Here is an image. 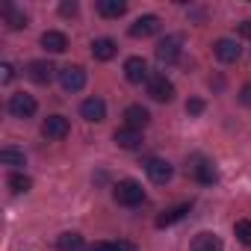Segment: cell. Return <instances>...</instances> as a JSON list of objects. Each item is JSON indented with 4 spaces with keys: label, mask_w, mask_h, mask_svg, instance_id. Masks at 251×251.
I'll return each mask as SVG.
<instances>
[{
    "label": "cell",
    "mask_w": 251,
    "mask_h": 251,
    "mask_svg": "<svg viewBox=\"0 0 251 251\" xmlns=\"http://www.w3.org/2000/svg\"><path fill=\"white\" fill-rule=\"evenodd\" d=\"M98 12L103 18H121L127 12V3H124V0H98Z\"/></svg>",
    "instance_id": "obj_19"
},
{
    "label": "cell",
    "mask_w": 251,
    "mask_h": 251,
    "mask_svg": "<svg viewBox=\"0 0 251 251\" xmlns=\"http://www.w3.org/2000/svg\"><path fill=\"white\" fill-rule=\"evenodd\" d=\"M80 115H83L86 121L98 124V121H103V118H106V103H103L100 98H86V100L80 103Z\"/></svg>",
    "instance_id": "obj_14"
},
{
    "label": "cell",
    "mask_w": 251,
    "mask_h": 251,
    "mask_svg": "<svg viewBox=\"0 0 251 251\" xmlns=\"http://www.w3.org/2000/svg\"><path fill=\"white\" fill-rule=\"evenodd\" d=\"M59 86H62L65 92H80V89L86 86V71H83V65H65V68H59Z\"/></svg>",
    "instance_id": "obj_6"
},
{
    "label": "cell",
    "mask_w": 251,
    "mask_h": 251,
    "mask_svg": "<svg viewBox=\"0 0 251 251\" xmlns=\"http://www.w3.org/2000/svg\"><path fill=\"white\" fill-rule=\"evenodd\" d=\"M192 251H225V245L216 233H198L192 239Z\"/></svg>",
    "instance_id": "obj_18"
},
{
    "label": "cell",
    "mask_w": 251,
    "mask_h": 251,
    "mask_svg": "<svg viewBox=\"0 0 251 251\" xmlns=\"http://www.w3.org/2000/svg\"><path fill=\"white\" fill-rule=\"evenodd\" d=\"M148 121H151V112L139 103L127 106L124 109V127H133V130H145L148 127Z\"/></svg>",
    "instance_id": "obj_11"
},
{
    "label": "cell",
    "mask_w": 251,
    "mask_h": 251,
    "mask_svg": "<svg viewBox=\"0 0 251 251\" xmlns=\"http://www.w3.org/2000/svg\"><path fill=\"white\" fill-rule=\"evenodd\" d=\"M186 112H189V115H201V112H204V100H201V98L186 100Z\"/></svg>",
    "instance_id": "obj_26"
},
{
    "label": "cell",
    "mask_w": 251,
    "mask_h": 251,
    "mask_svg": "<svg viewBox=\"0 0 251 251\" xmlns=\"http://www.w3.org/2000/svg\"><path fill=\"white\" fill-rule=\"evenodd\" d=\"M115 53H118V45H115L112 39H95V42H92V56H95L98 62H109Z\"/></svg>",
    "instance_id": "obj_17"
},
{
    "label": "cell",
    "mask_w": 251,
    "mask_h": 251,
    "mask_svg": "<svg viewBox=\"0 0 251 251\" xmlns=\"http://www.w3.org/2000/svg\"><path fill=\"white\" fill-rule=\"evenodd\" d=\"M189 213V204H177V207H172V210H166L160 219H157V227H169V225H175V222H180L183 216Z\"/></svg>",
    "instance_id": "obj_21"
},
{
    "label": "cell",
    "mask_w": 251,
    "mask_h": 251,
    "mask_svg": "<svg viewBox=\"0 0 251 251\" xmlns=\"http://www.w3.org/2000/svg\"><path fill=\"white\" fill-rule=\"evenodd\" d=\"M68 133H71V124H68L65 115H48V118L42 121V136L50 139V142H59V139H65Z\"/></svg>",
    "instance_id": "obj_2"
},
{
    "label": "cell",
    "mask_w": 251,
    "mask_h": 251,
    "mask_svg": "<svg viewBox=\"0 0 251 251\" xmlns=\"http://www.w3.org/2000/svg\"><path fill=\"white\" fill-rule=\"evenodd\" d=\"M239 36H242V39H251V21H242V24H239Z\"/></svg>",
    "instance_id": "obj_32"
},
{
    "label": "cell",
    "mask_w": 251,
    "mask_h": 251,
    "mask_svg": "<svg viewBox=\"0 0 251 251\" xmlns=\"http://www.w3.org/2000/svg\"><path fill=\"white\" fill-rule=\"evenodd\" d=\"M53 65L48 62V59H36V62H30L27 65V77L33 80V83H39V86H48L50 80H53Z\"/></svg>",
    "instance_id": "obj_13"
},
{
    "label": "cell",
    "mask_w": 251,
    "mask_h": 251,
    "mask_svg": "<svg viewBox=\"0 0 251 251\" xmlns=\"http://www.w3.org/2000/svg\"><path fill=\"white\" fill-rule=\"evenodd\" d=\"M3 18H6V24H9L12 30H21V27H27V15H24V12H18L12 3H3Z\"/></svg>",
    "instance_id": "obj_23"
},
{
    "label": "cell",
    "mask_w": 251,
    "mask_h": 251,
    "mask_svg": "<svg viewBox=\"0 0 251 251\" xmlns=\"http://www.w3.org/2000/svg\"><path fill=\"white\" fill-rule=\"evenodd\" d=\"M83 248H86V245H83V236L74 233V230L56 236V251H83Z\"/></svg>",
    "instance_id": "obj_20"
},
{
    "label": "cell",
    "mask_w": 251,
    "mask_h": 251,
    "mask_svg": "<svg viewBox=\"0 0 251 251\" xmlns=\"http://www.w3.org/2000/svg\"><path fill=\"white\" fill-rule=\"evenodd\" d=\"M9 189H12L15 195H21V192H30V189H33V180H30L27 175L15 172V175H9Z\"/></svg>",
    "instance_id": "obj_24"
},
{
    "label": "cell",
    "mask_w": 251,
    "mask_h": 251,
    "mask_svg": "<svg viewBox=\"0 0 251 251\" xmlns=\"http://www.w3.org/2000/svg\"><path fill=\"white\" fill-rule=\"evenodd\" d=\"M12 77H15V68L9 62H3V65H0V83H9Z\"/></svg>",
    "instance_id": "obj_27"
},
{
    "label": "cell",
    "mask_w": 251,
    "mask_h": 251,
    "mask_svg": "<svg viewBox=\"0 0 251 251\" xmlns=\"http://www.w3.org/2000/svg\"><path fill=\"white\" fill-rule=\"evenodd\" d=\"M127 33H130L133 39H148V36L160 33V18H157V15H139V18L130 24Z\"/></svg>",
    "instance_id": "obj_8"
},
{
    "label": "cell",
    "mask_w": 251,
    "mask_h": 251,
    "mask_svg": "<svg viewBox=\"0 0 251 251\" xmlns=\"http://www.w3.org/2000/svg\"><path fill=\"white\" fill-rule=\"evenodd\" d=\"M115 251H136V245L127 242V239H118V242H115Z\"/></svg>",
    "instance_id": "obj_31"
},
{
    "label": "cell",
    "mask_w": 251,
    "mask_h": 251,
    "mask_svg": "<svg viewBox=\"0 0 251 251\" xmlns=\"http://www.w3.org/2000/svg\"><path fill=\"white\" fill-rule=\"evenodd\" d=\"M233 233H236V239H239V242L251 245V222H248V219H239V222L233 225Z\"/></svg>",
    "instance_id": "obj_25"
},
{
    "label": "cell",
    "mask_w": 251,
    "mask_h": 251,
    "mask_svg": "<svg viewBox=\"0 0 251 251\" xmlns=\"http://www.w3.org/2000/svg\"><path fill=\"white\" fill-rule=\"evenodd\" d=\"M89 251H115V242H95Z\"/></svg>",
    "instance_id": "obj_30"
},
{
    "label": "cell",
    "mask_w": 251,
    "mask_h": 251,
    "mask_svg": "<svg viewBox=\"0 0 251 251\" xmlns=\"http://www.w3.org/2000/svg\"><path fill=\"white\" fill-rule=\"evenodd\" d=\"M59 12H62V15H74V12H77V3H74V0H71V3L65 0V3H59Z\"/></svg>",
    "instance_id": "obj_28"
},
{
    "label": "cell",
    "mask_w": 251,
    "mask_h": 251,
    "mask_svg": "<svg viewBox=\"0 0 251 251\" xmlns=\"http://www.w3.org/2000/svg\"><path fill=\"white\" fill-rule=\"evenodd\" d=\"M124 77H127L130 83H148L151 74H148V62L142 56H130L127 62H124Z\"/></svg>",
    "instance_id": "obj_10"
},
{
    "label": "cell",
    "mask_w": 251,
    "mask_h": 251,
    "mask_svg": "<svg viewBox=\"0 0 251 251\" xmlns=\"http://www.w3.org/2000/svg\"><path fill=\"white\" fill-rule=\"evenodd\" d=\"M112 142L124 151H136L142 145V130H133V127H118L112 133Z\"/></svg>",
    "instance_id": "obj_12"
},
{
    "label": "cell",
    "mask_w": 251,
    "mask_h": 251,
    "mask_svg": "<svg viewBox=\"0 0 251 251\" xmlns=\"http://www.w3.org/2000/svg\"><path fill=\"white\" fill-rule=\"evenodd\" d=\"M36 109H39L36 98L27 95V92H15V95L9 98V115H15V118H33Z\"/></svg>",
    "instance_id": "obj_4"
},
{
    "label": "cell",
    "mask_w": 251,
    "mask_h": 251,
    "mask_svg": "<svg viewBox=\"0 0 251 251\" xmlns=\"http://www.w3.org/2000/svg\"><path fill=\"white\" fill-rule=\"evenodd\" d=\"M213 53H216V59H219V62L230 65V62H236V59L242 56V48H239L233 39H219V42L213 45Z\"/></svg>",
    "instance_id": "obj_9"
},
{
    "label": "cell",
    "mask_w": 251,
    "mask_h": 251,
    "mask_svg": "<svg viewBox=\"0 0 251 251\" xmlns=\"http://www.w3.org/2000/svg\"><path fill=\"white\" fill-rule=\"evenodd\" d=\"M0 163H3V166H12V169H24V166H27V157H24V151H18V148H3V151H0Z\"/></svg>",
    "instance_id": "obj_22"
},
{
    "label": "cell",
    "mask_w": 251,
    "mask_h": 251,
    "mask_svg": "<svg viewBox=\"0 0 251 251\" xmlns=\"http://www.w3.org/2000/svg\"><path fill=\"white\" fill-rule=\"evenodd\" d=\"M189 172H192V177H195L198 183H216V180H219V175H216L213 163H210V160H204V157H195V160H192V166H189Z\"/></svg>",
    "instance_id": "obj_15"
},
{
    "label": "cell",
    "mask_w": 251,
    "mask_h": 251,
    "mask_svg": "<svg viewBox=\"0 0 251 251\" xmlns=\"http://www.w3.org/2000/svg\"><path fill=\"white\" fill-rule=\"evenodd\" d=\"M154 56H157V62H163V65L177 62V59H180V36H166V39H160V45L154 48Z\"/></svg>",
    "instance_id": "obj_5"
},
{
    "label": "cell",
    "mask_w": 251,
    "mask_h": 251,
    "mask_svg": "<svg viewBox=\"0 0 251 251\" xmlns=\"http://www.w3.org/2000/svg\"><path fill=\"white\" fill-rule=\"evenodd\" d=\"M148 95H151L157 103H169V100H175V83H172L166 74H154V77L148 80Z\"/></svg>",
    "instance_id": "obj_3"
},
{
    "label": "cell",
    "mask_w": 251,
    "mask_h": 251,
    "mask_svg": "<svg viewBox=\"0 0 251 251\" xmlns=\"http://www.w3.org/2000/svg\"><path fill=\"white\" fill-rule=\"evenodd\" d=\"M112 198L121 204V207H136V204H142L145 201V189H142V183H136V180H118L115 186H112Z\"/></svg>",
    "instance_id": "obj_1"
},
{
    "label": "cell",
    "mask_w": 251,
    "mask_h": 251,
    "mask_svg": "<svg viewBox=\"0 0 251 251\" xmlns=\"http://www.w3.org/2000/svg\"><path fill=\"white\" fill-rule=\"evenodd\" d=\"M145 175L151 177V183H169L172 180V175H175V169H172V163L169 160H160V157H151L148 163H145Z\"/></svg>",
    "instance_id": "obj_7"
},
{
    "label": "cell",
    "mask_w": 251,
    "mask_h": 251,
    "mask_svg": "<svg viewBox=\"0 0 251 251\" xmlns=\"http://www.w3.org/2000/svg\"><path fill=\"white\" fill-rule=\"evenodd\" d=\"M239 100H242L245 106H251V83H248V86H242V92H239Z\"/></svg>",
    "instance_id": "obj_29"
},
{
    "label": "cell",
    "mask_w": 251,
    "mask_h": 251,
    "mask_svg": "<svg viewBox=\"0 0 251 251\" xmlns=\"http://www.w3.org/2000/svg\"><path fill=\"white\" fill-rule=\"evenodd\" d=\"M42 48L48 53H65L68 50V36L59 33V30H48V33H42Z\"/></svg>",
    "instance_id": "obj_16"
}]
</instances>
